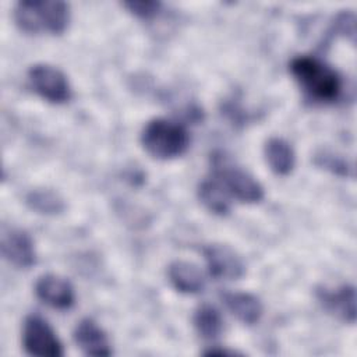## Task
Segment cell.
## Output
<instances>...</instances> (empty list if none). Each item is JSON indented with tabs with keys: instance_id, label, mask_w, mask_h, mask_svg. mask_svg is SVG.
Wrapping results in <instances>:
<instances>
[{
	"instance_id": "cell-1",
	"label": "cell",
	"mask_w": 357,
	"mask_h": 357,
	"mask_svg": "<svg viewBox=\"0 0 357 357\" xmlns=\"http://www.w3.org/2000/svg\"><path fill=\"white\" fill-rule=\"evenodd\" d=\"M14 21L25 33L61 35L70 24V6L60 0H21L14 7Z\"/></svg>"
},
{
	"instance_id": "cell-2",
	"label": "cell",
	"mask_w": 357,
	"mask_h": 357,
	"mask_svg": "<svg viewBox=\"0 0 357 357\" xmlns=\"http://www.w3.org/2000/svg\"><path fill=\"white\" fill-rule=\"evenodd\" d=\"M290 73L314 100L332 102L342 91V78L335 68L314 56H297L290 63Z\"/></svg>"
},
{
	"instance_id": "cell-3",
	"label": "cell",
	"mask_w": 357,
	"mask_h": 357,
	"mask_svg": "<svg viewBox=\"0 0 357 357\" xmlns=\"http://www.w3.org/2000/svg\"><path fill=\"white\" fill-rule=\"evenodd\" d=\"M141 144L152 158L167 160L187 151L190 135L181 124L158 117L149 120L142 128Z\"/></svg>"
},
{
	"instance_id": "cell-4",
	"label": "cell",
	"mask_w": 357,
	"mask_h": 357,
	"mask_svg": "<svg viewBox=\"0 0 357 357\" xmlns=\"http://www.w3.org/2000/svg\"><path fill=\"white\" fill-rule=\"evenodd\" d=\"M213 177L219 180L230 197L244 204H255L264 198L259 181L244 169L227 163L222 156L213 158Z\"/></svg>"
},
{
	"instance_id": "cell-5",
	"label": "cell",
	"mask_w": 357,
	"mask_h": 357,
	"mask_svg": "<svg viewBox=\"0 0 357 357\" xmlns=\"http://www.w3.org/2000/svg\"><path fill=\"white\" fill-rule=\"evenodd\" d=\"M22 344L28 354L38 357H61L63 344L49 322L36 315H28L22 328Z\"/></svg>"
},
{
	"instance_id": "cell-6",
	"label": "cell",
	"mask_w": 357,
	"mask_h": 357,
	"mask_svg": "<svg viewBox=\"0 0 357 357\" xmlns=\"http://www.w3.org/2000/svg\"><path fill=\"white\" fill-rule=\"evenodd\" d=\"M28 78L33 91L45 100L61 105L71 99V86L66 74L46 63L33 64L28 70Z\"/></svg>"
},
{
	"instance_id": "cell-7",
	"label": "cell",
	"mask_w": 357,
	"mask_h": 357,
	"mask_svg": "<svg viewBox=\"0 0 357 357\" xmlns=\"http://www.w3.org/2000/svg\"><path fill=\"white\" fill-rule=\"evenodd\" d=\"M202 252L208 271L213 278L237 280L244 276V261L231 247L225 244H208L204 247Z\"/></svg>"
},
{
	"instance_id": "cell-8",
	"label": "cell",
	"mask_w": 357,
	"mask_h": 357,
	"mask_svg": "<svg viewBox=\"0 0 357 357\" xmlns=\"http://www.w3.org/2000/svg\"><path fill=\"white\" fill-rule=\"evenodd\" d=\"M1 255L6 261L20 269H29L36 264V251L32 237L22 229L3 227Z\"/></svg>"
},
{
	"instance_id": "cell-9",
	"label": "cell",
	"mask_w": 357,
	"mask_h": 357,
	"mask_svg": "<svg viewBox=\"0 0 357 357\" xmlns=\"http://www.w3.org/2000/svg\"><path fill=\"white\" fill-rule=\"evenodd\" d=\"M317 298L321 305L333 317L354 324L356 322V289L351 284H342L336 289L318 287Z\"/></svg>"
},
{
	"instance_id": "cell-10",
	"label": "cell",
	"mask_w": 357,
	"mask_h": 357,
	"mask_svg": "<svg viewBox=\"0 0 357 357\" xmlns=\"http://www.w3.org/2000/svg\"><path fill=\"white\" fill-rule=\"evenodd\" d=\"M35 294L40 301L57 310L70 308L75 300L71 283L53 273H46L38 278L35 283Z\"/></svg>"
},
{
	"instance_id": "cell-11",
	"label": "cell",
	"mask_w": 357,
	"mask_h": 357,
	"mask_svg": "<svg viewBox=\"0 0 357 357\" xmlns=\"http://www.w3.org/2000/svg\"><path fill=\"white\" fill-rule=\"evenodd\" d=\"M74 340L86 356H110L112 349L105 331L91 318L81 319L74 329Z\"/></svg>"
},
{
	"instance_id": "cell-12",
	"label": "cell",
	"mask_w": 357,
	"mask_h": 357,
	"mask_svg": "<svg viewBox=\"0 0 357 357\" xmlns=\"http://www.w3.org/2000/svg\"><path fill=\"white\" fill-rule=\"evenodd\" d=\"M167 276L173 287L184 294H198L205 287L202 271L188 261H173L167 268Z\"/></svg>"
},
{
	"instance_id": "cell-13",
	"label": "cell",
	"mask_w": 357,
	"mask_h": 357,
	"mask_svg": "<svg viewBox=\"0 0 357 357\" xmlns=\"http://www.w3.org/2000/svg\"><path fill=\"white\" fill-rule=\"evenodd\" d=\"M227 310L243 324L254 325L264 312L261 300L247 291H225L220 294Z\"/></svg>"
},
{
	"instance_id": "cell-14",
	"label": "cell",
	"mask_w": 357,
	"mask_h": 357,
	"mask_svg": "<svg viewBox=\"0 0 357 357\" xmlns=\"http://www.w3.org/2000/svg\"><path fill=\"white\" fill-rule=\"evenodd\" d=\"M264 155L271 170L279 176H287L294 169L296 153L283 138L271 137L264 145Z\"/></svg>"
},
{
	"instance_id": "cell-15",
	"label": "cell",
	"mask_w": 357,
	"mask_h": 357,
	"mask_svg": "<svg viewBox=\"0 0 357 357\" xmlns=\"http://www.w3.org/2000/svg\"><path fill=\"white\" fill-rule=\"evenodd\" d=\"M198 198L208 211L216 215H226L230 211L231 197L215 177L205 178L199 183Z\"/></svg>"
},
{
	"instance_id": "cell-16",
	"label": "cell",
	"mask_w": 357,
	"mask_h": 357,
	"mask_svg": "<svg viewBox=\"0 0 357 357\" xmlns=\"http://www.w3.org/2000/svg\"><path fill=\"white\" fill-rule=\"evenodd\" d=\"M192 322L199 336L206 340H215L223 332V318L211 304H201L194 312Z\"/></svg>"
},
{
	"instance_id": "cell-17",
	"label": "cell",
	"mask_w": 357,
	"mask_h": 357,
	"mask_svg": "<svg viewBox=\"0 0 357 357\" xmlns=\"http://www.w3.org/2000/svg\"><path fill=\"white\" fill-rule=\"evenodd\" d=\"M26 205L40 215H60L66 209V202L61 195L49 188H36L28 192L25 198Z\"/></svg>"
},
{
	"instance_id": "cell-18",
	"label": "cell",
	"mask_w": 357,
	"mask_h": 357,
	"mask_svg": "<svg viewBox=\"0 0 357 357\" xmlns=\"http://www.w3.org/2000/svg\"><path fill=\"white\" fill-rule=\"evenodd\" d=\"M314 163L331 173L342 177H353V166L342 156L335 155L329 151H321L315 155Z\"/></svg>"
},
{
	"instance_id": "cell-19",
	"label": "cell",
	"mask_w": 357,
	"mask_h": 357,
	"mask_svg": "<svg viewBox=\"0 0 357 357\" xmlns=\"http://www.w3.org/2000/svg\"><path fill=\"white\" fill-rule=\"evenodd\" d=\"M123 6L135 17L149 20L153 18L155 15L159 14L162 4L159 1H148V0H141V1H126Z\"/></svg>"
}]
</instances>
